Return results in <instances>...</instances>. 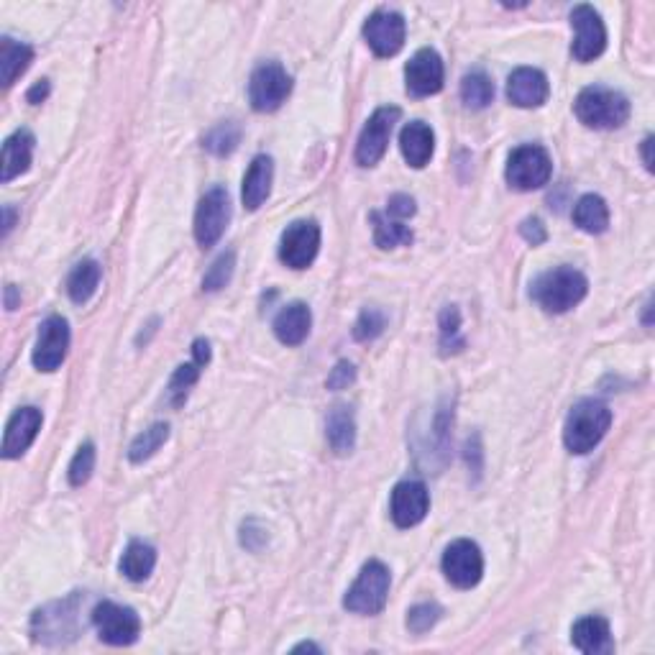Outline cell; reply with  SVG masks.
<instances>
[{
	"label": "cell",
	"instance_id": "cell-42",
	"mask_svg": "<svg viewBox=\"0 0 655 655\" xmlns=\"http://www.w3.org/2000/svg\"><path fill=\"white\" fill-rule=\"evenodd\" d=\"M192 356H195L192 361H198L200 366L208 364V361H210V343L205 341V338H198V341L192 343Z\"/></svg>",
	"mask_w": 655,
	"mask_h": 655
},
{
	"label": "cell",
	"instance_id": "cell-31",
	"mask_svg": "<svg viewBox=\"0 0 655 655\" xmlns=\"http://www.w3.org/2000/svg\"><path fill=\"white\" fill-rule=\"evenodd\" d=\"M169 438V425L167 423H154L151 428H146L144 433L136 435L131 448H128V458H131V464H144L146 458H151L159 448L167 443Z\"/></svg>",
	"mask_w": 655,
	"mask_h": 655
},
{
	"label": "cell",
	"instance_id": "cell-4",
	"mask_svg": "<svg viewBox=\"0 0 655 655\" xmlns=\"http://www.w3.org/2000/svg\"><path fill=\"white\" fill-rule=\"evenodd\" d=\"M389 584H392V576L387 566L382 561H369L361 569L354 586L346 592L343 607L354 615H379L387 604Z\"/></svg>",
	"mask_w": 655,
	"mask_h": 655
},
{
	"label": "cell",
	"instance_id": "cell-16",
	"mask_svg": "<svg viewBox=\"0 0 655 655\" xmlns=\"http://www.w3.org/2000/svg\"><path fill=\"white\" fill-rule=\"evenodd\" d=\"M430 510V494L423 482H400L392 489L389 499V515L395 520L397 528H415L425 520Z\"/></svg>",
	"mask_w": 655,
	"mask_h": 655
},
{
	"label": "cell",
	"instance_id": "cell-26",
	"mask_svg": "<svg viewBox=\"0 0 655 655\" xmlns=\"http://www.w3.org/2000/svg\"><path fill=\"white\" fill-rule=\"evenodd\" d=\"M157 566V551L144 540H131L121 558V574L128 581L149 579L151 571Z\"/></svg>",
	"mask_w": 655,
	"mask_h": 655
},
{
	"label": "cell",
	"instance_id": "cell-40",
	"mask_svg": "<svg viewBox=\"0 0 655 655\" xmlns=\"http://www.w3.org/2000/svg\"><path fill=\"white\" fill-rule=\"evenodd\" d=\"M387 213L400 218V221H407V218L415 215V200H412L410 195H392L387 203Z\"/></svg>",
	"mask_w": 655,
	"mask_h": 655
},
{
	"label": "cell",
	"instance_id": "cell-9",
	"mask_svg": "<svg viewBox=\"0 0 655 655\" xmlns=\"http://www.w3.org/2000/svg\"><path fill=\"white\" fill-rule=\"evenodd\" d=\"M397 118H400V108H395V105H384V108L374 111V116L369 118V123L361 131L359 144H356V162L361 167H374L387 154Z\"/></svg>",
	"mask_w": 655,
	"mask_h": 655
},
{
	"label": "cell",
	"instance_id": "cell-19",
	"mask_svg": "<svg viewBox=\"0 0 655 655\" xmlns=\"http://www.w3.org/2000/svg\"><path fill=\"white\" fill-rule=\"evenodd\" d=\"M571 643L586 655H609L615 650L612 630H609V622L604 617H581L571 627Z\"/></svg>",
	"mask_w": 655,
	"mask_h": 655
},
{
	"label": "cell",
	"instance_id": "cell-7",
	"mask_svg": "<svg viewBox=\"0 0 655 655\" xmlns=\"http://www.w3.org/2000/svg\"><path fill=\"white\" fill-rule=\"evenodd\" d=\"M93 625L98 638L108 645H131L141 635V620L131 607L116 602H100L93 609Z\"/></svg>",
	"mask_w": 655,
	"mask_h": 655
},
{
	"label": "cell",
	"instance_id": "cell-10",
	"mask_svg": "<svg viewBox=\"0 0 655 655\" xmlns=\"http://www.w3.org/2000/svg\"><path fill=\"white\" fill-rule=\"evenodd\" d=\"M443 574L458 589H471L482 581L484 556L474 540H453L443 553Z\"/></svg>",
	"mask_w": 655,
	"mask_h": 655
},
{
	"label": "cell",
	"instance_id": "cell-13",
	"mask_svg": "<svg viewBox=\"0 0 655 655\" xmlns=\"http://www.w3.org/2000/svg\"><path fill=\"white\" fill-rule=\"evenodd\" d=\"M405 18L397 11L371 13L364 24V39L377 57H395L405 47Z\"/></svg>",
	"mask_w": 655,
	"mask_h": 655
},
{
	"label": "cell",
	"instance_id": "cell-43",
	"mask_svg": "<svg viewBox=\"0 0 655 655\" xmlns=\"http://www.w3.org/2000/svg\"><path fill=\"white\" fill-rule=\"evenodd\" d=\"M49 95V82L47 80H41V82H36L34 87H31L29 90V95H26V100H29V103H41V100L47 98Z\"/></svg>",
	"mask_w": 655,
	"mask_h": 655
},
{
	"label": "cell",
	"instance_id": "cell-36",
	"mask_svg": "<svg viewBox=\"0 0 655 655\" xmlns=\"http://www.w3.org/2000/svg\"><path fill=\"white\" fill-rule=\"evenodd\" d=\"M458 331H461V315H458V308L448 305L441 313V348L443 354L448 351H458L464 346V341L458 338Z\"/></svg>",
	"mask_w": 655,
	"mask_h": 655
},
{
	"label": "cell",
	"instance_id": "cell-47",
	"mask_svg": "<svg viewBox=\"0 0 655 655\" xmlns=\"http://www.w3.org/2000/svg\"><path fill=\"white\" fill-rule=\"evenodd\" d=\"M295 650H318V648H315L313 643H302V645H297Z\"/></svg>",
	"mask_w": 655,
	"mask_h": 655
},
{
	"label": "cell",
	"instance_id": "cell-46",
	"mask_svg": "<svg viewBox=\"0 0 655 655\" xmlns=\"http://www.w3.org/2000/svg\"><path fill=\"white\" fill-rule=\"evenodd\" d=\"M16 287H13V285H8L6 287V308L8 310H16Z\"/></svg>",
	"mask_w": 655,
	"mask_h": 655
},
{
	"label": "cell",
	"instance_id": "cell-25",
	"mask_svg": "<svg viewBox=\"0 0 655 655\" xmlns=\"http://www.w3.org/2000/svg\"><path fill=\"white\" fill-rule=\"evenodd\" d=\"M34 62V49L21 41L3 39L0 41V80L3 87H11L18 77L29 70V64Z\"/></svg>",
	"mask_w": 655,
	"mask_h": 655
},
{
	"label": "cell",
	"instance_id": "cell-38",
	"mask_svg": "<svg viewBox=\"0 0 655 655\" xmlns=\"http://www.w3.org/2000/svg\"><path fill=\"white\" fill-rule=\"evenodd\" d=\"M438 620H441V607L438 604H418V607H412L407 612V627L412 632H418V635L428 632Z\"/></svg>",
	"mask_w": 655,
	"mask_h": 655
},
{
	"label": "cell",
	"instance_id": "cell-23",
	"mask_svg": "<svg viewBox=\"0 0 655 655\" xmlns=\"http://www.w3.org/2000/svg\"><path fill=\"white\" fill-rule=\"evenodd\" d=\"M34 136L21 128L13 136H8L6 144H3V174L0 180L11 182L13 177L24 174L26 169L31 167V157H34Z\"/></svg>",
	"mask_w": 655,
	"mask_h": 655
},
{
	"label": "cell",
	"instance_id": "cell-6",
	"mask_svg": "<svg viewBox=\"0 0 655 655\" xmlns=\"http://www.w3.org/2000/svg\"><path fill=\"white\" fill-rule=\"evenodd\" d=\"M292 93V77L279 62H264L256 67L249 82L251 108L259 113L277 111Z\"/></svg>",
	"mask_w": 655,
	"mask_h": 655
},
{
	"label": "cell",
	"instance_id": "cell-45",
	"mask_svg": "<svg viewBox=\"0 0 655 655\" xmlns=\"http://www.w3.org/2000/svg\"><path fill=\"white\" fill-rule=\"evenodd\" d=\"M650 146H653V136H648V139L643 141V159H645V167L653 172V157H650Z\"/></svg>",
	"mask_w": 655,
	"mask_h": 655
},
{
	"label": "cell",
	"instance_id": "cell-33",
	"mask_svg": "<svg viewBox=\"0 0 655 655\" xmlns=\"http://www.w3.org/2000/svg\"><path fill=\"white\" fill-rule=\"evenodd\" d=\"M238 141H241V128L236 123H221L215 126L208 136L203 139V146L215 154V157H228L238 149Z\"/></svg>",
	"mask_w": 655,
	"mask_h": 655
},
{
	"label": "cell",
	"instance_id": "cell-5",
	"mask_svg": "<svg viewBox=\"0 0 655 655\" xmlns=\"http://www.w3.org/2000/svg\"><path fill=\"white\" fill-rule=\"evenodd\" d=\"M507 182H510L515 190L530 192L540 190L543 185H548L553 174V162L551 154L543 149V146L525 144L517 146L510 154V162H507Z\"/></svg>",
	"mask_w": 655,
	"mask_h": 655
},
{
	"label": "cell",
	"instance_id": "cell-1",
	"mask_svg": "<svg viewBox=\"0 0 655 655\" xmlns=\"http://www.w3.org/2000/svg\"><path fill=\"white\" fill-rule=\"evenodd\" d=\"M612 425V410L599 400H581L571 407L563 425V443L576 456L594 451Z\"/></svg>",
	"mask_w": 655,
	"mask_h": 655
},
{
	"label": "cell",
	"instance_id": "cell-27",
	"mask_svg": "<svg viewBox=\"0 0 655 655\" xmlns=\"http://www.w3.org/2000/svg\"><path fill=\"white\" fill-rule=\"evenodd\" d=\"M100 277H103V269L95 259L80 261L75 269H72L70 279H67V292H70V300L77 302V305H85L90 297L95 295L100 285Z\"/></svg>",
	"mask_w": 655,
	"mask_h": 655
},
{
	"label": "cell",
	"instance_id": "cell-28",
	"mask_svg": "<svg viewBox=\"0 0 655 655\" xmlns=\"http://www.w3.org/2000/svg\"><path fill=\"white\" fill-rule=\"evenodd\" d=\"M574 223L581 231L599 236L609 228V208L599 195H584L574 208Z\"/></svg>",
	"mask_w": 655,
	"mask_h": 655
},
{
	"label": "cell",
	"instance_id": "cell-18",
	"mask_svg": "<svg viewBox=\"0 0 655 655\" xmlns=\"http://www.w3.org/2000/svg\"><path fill=\"white\" fill-rule=\"evenodd\" d=\"M44 415L36 407H21V410L8 420L6 438H3V458H18L29 451L31 443L39 435Z\"/></svg>",
	"mask_w": 655,
	"mask_h": 655
},
{
	"label": "cell",
	"instance_id": "cell-37",
	"mask_svg": "<svg viewBox=\"0 0 655 655\" xmlns=\"http://www.w3.org/2000/svg\"><path fill=\"white\" fill-rule=\"evenodd\" d=\"M384 325H387V318H384L382 310L369 308L361 313V318L356 320L354 325V338L356 341H371V338H377L379 333L384 331Z\"/></svg>",
	"mask_w": 655,
	"mask_h": 655
},
{
	"label": "cell",
	"instance_id": "cell-17",
	"mask_svg": "<svg viewBox=\"0 0 655 655\" xmlns=\"http://www.w3.org/2000/svg\"><path fill=\"white\" fill-rule=\"evenodd\" d=\"M551 95L548 77L535 67H520L507 80V98L517 108H538Z\"/></svg>",
	"mask_w": 655,
	"mask_h": 655
},
{
	"label": "cell",
	"instance_id": "cell-32",
	"mask_svg": "<svg viewBox=\"0 0 655 655\" xmlns=\"http://www.w3.org/2000/svg\"><path fill=\"white\" fill-rule=\"evenodd\" d=\"M200 369L203 366L198 364V361H190V364H182L177 366V371L172 374V379H169V402H172L174 407H182L185 405L187 395H190V389L195 387V382L200 379Z\"/></svg>",
	"mask_w": 655,
	"mask_h": 655
},
{
	"label": "cell",
	"instance_id": "cell-8",
	"mask_svg": "<svg viewBox=\"0 0 655 655\" xmlns=\"http://www.w3.org/2000/svg\"><path fill=\"white\" fill-rule=\"evenodd\" d=\"M228 223H231V198L223 187H213L205 192L195 213V241L203 249H210L221 241Z\"/></svg>",
	"mask_w": 655,
	"mask_h": 655
},
{
	"label": "cell",
	"instance_id": "cell-3",
	"mask_svg": "<svg viewBox=\"0 0 655 655\" xmlns=\"http://www.w3.org/2000/svg\"><path fill=\"white\" fill-rule=\"evenodd\" d=\"M574 111L584 126L607 131V128H620L630 118V100L612 87L592 85L581 90Z\"/></svg>",
	"mask_w": 655,
	"mask_h": 655
},
{
	"label": "cell",
	"instance_id": "cell-14",
	"mask_svg": "<svg viewBox=\"0 0 655 655\" xmlns=\"http://www.w3.org/2000/svg\"><path fill=\"white\" fill-rule=\"evenodd\" d=\"M70 348V325L67 320L52 315L39 325V338L34 346V366L39 371H57L67 359Z\"/></svg>",
	"mask_w": 655,
	"mask_h": 655
},
{
	"label": "cell",
	"instance_id": "cell-41",
	"mask_svg": "<svg viewBox=\"0 0 655 655\" xmlns=\"http://www.w3.org/2000/svg\"><path fill=\"white\" fill-rule=\"evenodd\" d=\"M520 233H522V238H525V241H528V244H533V246L543 244L545 238H548V233H545L543 223H540L538 218H528V221H522Z\"/></svg>",
	"mask_w": 655,
	"mask_h": 655
},
{
	"label": "cell",
	"instance_id": "cell-11",
	"mask_svg": "<svg viewBox=\"0 0 655 655\" xmlns=\"http://www.w3.org/2000/svg\"><path fill=\"white\" fill-rule=\"evenodd\" d=\"M571 26L576 31L574 44H571L576 62H594L602 57L607 49V29H604L602 16L592 6H576L571 11Z\"/></svg>",
	"mask_w": 655,
	"mask_h": 655
},
{
	"label": "cell",
	"instance_id": "cell-2",
	"mask_svg": "<svg viewBox=\"0 0 655 655\" xmlns=\"http://www.w3.org/2000/svg\"><path fill=\"white\" fill-rule=\"evenodd\" d=\"M589 292V282H586L584 274L574 267H558L551 269V272L540 274L533 282V300L538 302L545 313H569L571 308H576L581 300Z\"/></svg>",
	"mask_w": 655,
	"mask_h": 655
},
{
	"label": "cell",
	"instance_id": "cell-24",
	"mask_svg": "<svg viewBox=\"0 0 655 655\" xmlns=\"http://www.w3.org/2000/svg\"><path fill=\"white\" fill-rule=\"evenodd\" d=\"M325 435H328V443H331V448L338 453V456H346V453L354 451L356 420L351 407L348 405L331 407V412H328V423H325Z\"/></svg>",
	"mask_w": 655,
	"mask_h": 655
},
{
	"label": "cell",
	"instance_id": "cell-34",
	"mask_svg": "<svg viewBox=\"0 0 655 655\" xmlns=\"http://www.w3.org/2000/svg\"><path fill=\"white\" fill-rule=\"evenodd\" d=\"M233 269H236V254H233V251H226V254L218 256V259H215L213 264H210L208 272H205L203 290L205 292L223 290V287H226L228 282H231Z\"/></svg>",
	"mask_w": 655,
	"mask_h": 655
},
{
	"label": "cell",
	"instance_id": "cell-30",
	"mask_svg": "<svg viewBox=\"0 0 655 655\" xmlns=\"http://www.w3.org/2000/svg\"><path fill=\"white\" fill-rule=\"evenodd\" d=\"M461 100L471 111H482L494 100V82L489 80L487 72L474 70L461 82Z\"/></svg>",
	"mask_w": 655,
	"mask_h": 655
},
{
	"label": "cell",
	"instance_id": "cell-15",
	"mask_svg": "<svg viewBox=\"0 0 655 655\" xmlns=\"http://www.w3.org/2000/svg\"><path fill=\"white\" fill-rule=\"evenodd\" d=\"M443 80H446V70H443V59L435 49H420L415 57L407 62L405 67V82L407 93L412 98H428V95L441 93Z\"/></svg>",
	"mask_w": 655,
	"mask_h": 655
},
{
	"label": "cell",
	"instance_id": "cell-12",
	"mask_svg": "<svg viewBox=\"0 0 655 655\" xmlns=\"http://www.w3.org/2000/svg\"><path fill=\"white\" fill-rule=\"evenodd\" d=\"M320 251V226L315 221H297L282 233L279 259L290 269H308Z\"/></svg>",
	"mask_w": 655,
	"mask_h": 655
},
{
	"label": "cell",
	"instance_id": "cell-44",
	"mask_svg": "<svg viewBox=\"0 0 655 655\" xmlns=\"http://www.w3.org/2000/svg\"><path fill=\"white\" fill-rule=\"evenodd\" d=\"M3 215H6V221H3V236H8L13 228V223H16V210H13L11 205H6V208H3Z\"/></svg>",
	"mask_w": 655,
	"mask_h": 655
},
{
	"label": "cell",
	"instance_id": "cell-22",
	"mask_svg": "<svg viewBox=\"0 0 655 655\" xmlns=\"http://www.w3.org/2000/svg\"><path fill=\"white\" fill-rule=\"evenodd\" d=\"M310 325H313V315H310L308 305L292 302L279 310V315L274 318V336L285 346H300L310 336Z\"/></svg>",
	"mask_w": 655,
	"mask_h": 655
},
{
	"label": "cell",
	"instance_id": "cell-39",
	"mask_svg": "<svg viewBox=\"0 0 655 655\" xmlns=\"http://www.w3.org/2000/svg\"><path fill=\"white\" fill-rule=\"evenodd\" d=\"M354 379H356L354 364L338 361L336 369H333L331 377H328V389H346L348 384H354Z\"/></svg>",
	"mask_w": 655,
	"mask_h": 655
},
{
	"label": "cell",
	"instance_id": "cell-35",
	"mask_svg": "<svg viewBox=\"0 0 655 655\" xmlns=\"http://www.w3.org/2000/svg\"><path fill=\"white\" fill-rule=\"evenodd\" d=\"M93 469H95V446L93 443H82V446L77 448L75 458H72V464H70L72 487H82V484L90 482Z\"/></svg>",
	"mask_w": 655,
	"mask_h": 655
},
{
	"label": "cell",
	"instance_id": "cell-20",
	"mask_svg": "<svg viewBox=\"0 0 655 655\" xmlns=\"http://www.w3.org/2000/svg\"><path fill=\"white\" fill-rule=\"evenodd\" d=\"M400 149H402V157H405V162L410 164V167L423 169L425 164L430 162V157H433L435 151L433 128L423 121L407 123L400 134Z\"/></svg>",
	"mask_w": 655,
	"mask_h": 655
},
{
	"label": "cell",
	"instance_id": "cell-21",
	"mask_svg": "<svg viewBox=\"0 0 655 655\" xmlns=\"http://www.w3.org/2000/svg\"><path fill=\"white\" fill-rule=\"evenodd\" d=\"M272 180H274V162L267 157V154H259V157L251 162L249 172H246L244 177L241 200H244L246 210H259L261 205L267 203L269 192H272Z\"/></svg>",
	"mask_w": 655,
	"mask_h": 655
},
{
	"label": "cell",
	"instance_id": "cell-29",
	"mask_svg": "<svg viewBox=\"0 0 655 655\" xmlns=\"http://www.w3.org/2000/svg\"><path fill=\"white\" fill-rule=\"evenodd\" d=\"M371 223H374V241L379 249H397V246H407L412 241V231L395 215L371 213Z\"/></svg>",
	"mask_w": 655,
	"mask_h": 655
}]
</instances>
